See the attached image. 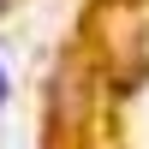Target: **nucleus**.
<instances>
[{"label":"nucleus","mask_w":149,"mask_h":149,"mask_svg":"<svg viewBox=\"0 0 149 149\" xmlns=\"http://www.w3.org/2000/svg\"><path fill=\"white\" fill-rule=\"evenodd\" d=\"M0 102H6V72H0Z\"/></svg>","instance_id":"nucleus-1"},{"label":"nucleus","mask_w":149,"mask_h":149,"mask_svg":"<svg viewBox=\"0 0 149 149\" xmlns=\"http://www.w3.org/2000/svg\"><path fill=\"white\" fill-rule=\"evenodd\" d=\"M0 12H6V0H0Z\"/></svg>","instance_id":"nucleus-3"},{"label":"nucleus","mask_w":149,"mask_h":149,"mask_svg":"<svg viewBox=\"0 0 149 149\" xmlns=\"http://www.w3.org/2000/svg\"><path fill=\"white\" fill-rule=\"evenodd\" d=\"M119 6H143V0H119Z\"/></svg>","instance_id":"nucleus-2"}]
</instances>
